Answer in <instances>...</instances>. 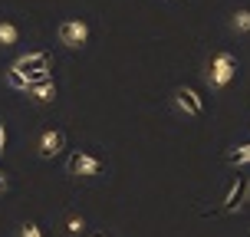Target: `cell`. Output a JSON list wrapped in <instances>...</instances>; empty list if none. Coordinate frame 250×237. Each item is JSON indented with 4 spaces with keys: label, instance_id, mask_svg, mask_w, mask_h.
<instances>
[{
    "label": "cell",
    "instance_id": "cell-9",
    "mask_svg": "<svg viewBox=\"0 0 250 237\" xmlns=\"http://www.w3.org/2000/svg\"><path fill=\"white\" fill-rule=\"evenodd\" d=\"M230 30L234 33H250V10H237L230 17Z\"/></svg>",
    "mask_w": 250,
    "mask_h": 237
},
{
    "label": "cell",
    "instance_id": "cell-13",
    "mask_svg": "<svg viewBox=\"0 0 250 237\" xmlns=\"http://www.w3.org/2000/svg\"><path fill=\"white\" fill-rule=\"evenodd\" d=\"M3 191H7V175L0 172V194H3Z\"/></svg>",
    "mask_w": 250,
    "mask_h": 237
},
{
    "label": "cell",
    "instance_id": "cell-5",
    "mask_svg": "<svg viewBox=\"0 0 250 237\" xmlns=\"http://www.w3.org/2000/svg\"><path fill=\"white\" fill-rule=\"evenodd\" d=\"M175 106L181 109V112H188V115H201V112H204V102L198 99L194 89H188V86L175 89Z\"/></svg>",
    "mask_w": 250,
    "mask_h": 237
},
{
    "label": "cell",
    "instance_id": "cell-7",
    "mask_svg": "<svg viewBox=\"0 0 250 237\" xmlns=\"http://www.w3.org/2000/svg\"><path fill=\"white\" fill-rule=\"evenodd\" d=\"M247 191H250V181H247V178H240L237 185H234V191L227 194V201H224L221 211H237L240 204H244V194H247Z\"/></svg>",
    "mask_w": 250,
    "mask_h": 237
},
{
    "label": "cell",
    "instance_id": "cell-2",
    "mask_svg": "<svg viewBox=\"0 0 250 237\" xmlns=\"http://www.w3.org/2000/svg\"><path fill=\"white\" fill-rule=\"evenodd\" d=\"M86 40H89V26L83 20H62L60 23V43L62 46L79 50V46H86Z\"/></svg>",
    "mask_w": 250,
    "mask_h": 237
},
{
    "label": "cell",
    "instance_id": "cell-6",
    "mask_svg": "<svg viewBox=\"0 0 250 237\" xmlns=\"http://www.w3.org/2000/svg\"><path fill=\"white\" fill-rule=\"evenodd\" d=\"M23 92L30 96L33 102H53L56 99V83L53 79H40V83H26Z\"/></svg>",
    "mask_w": 250,
    "mask_h": 237
},
{
    "label": "cell",
    "instance_id": "cell-12",
    "mask_svg": "<svg viewBox=\"0 0 250 237\" xmlns=\"http://www.w3.org/2000/svg\"><path fill=\"white\" fill-rule=\"evenodd\" d=\"M3 149H7V125L0 119V155H3Z\"/></svg>",
    "mask_w": 250,
    "mask_h": 237
},
{
    "label": "cell",
    "instance_id": "cell-3",
    "mask_svg": "<svg viewBox=\"0 0 250 237\" xmlns=\"http://www.w3.org/2000/svg\"><path fill=\"white\" fill-rule=\"evenodd\" d=\"M69 175H79V178H92V175H102V162L92 158L86 151H76L69 158Z\"/></svg>",
    "mask_w": 250,
    "mask_h": 237
},
{
    "label": "cell",
    "instance_id": "cell-10",
    "mask_svg": "<svg viewBox=\"0 0 250 237\" xmlns=\"http://www.w3.org/2000/svg\"><path fill=\"white\" fill-rule=\"evenodd\" d=\"M66 231H69V234H83V231H86V221H83V217H69V221H66Z\"/></svg>",
    "mask_w": 250,
    "mask_h": 237
},
{
    "label": "cell",
    "instance_id": "cell-8",
    "mask_svg": "<svg viewBox=\"0 0 250 237\" xmlns=\"http://www.w3.org/2000/svg\"><path fill=\"white\" fill-rule=\"evenodd\" d=\"M20 40V30H17V23H10V20H0V46H13Z\"/></svg>",
    "mask_w": 250,
    "mask_h": 237
},
{
    "label": "cell",
    "instance_id": "cell-1",
    "mask_svg": "<svg viewBox=\"0 0 250 237\" xmlns=\"http://www.w3.org/2000/svg\"><path fill=\"white\" fill-rule=\"evenodd\" d=\"M234 76H237V56H234V53H217V56L211 60L208 86L211 89H224V86H230Z\"/></svg>",
    "mask_w": 250,
    "mask_h": 237
},
{
    "label": "cell",
    "instance_id": "cell-4",
    "mask_svg": "<svg viewBox=\"0 0 250 237\" xmlns=\"http://www.w3.org/2000/svg\"><path fill=\"white\" fill-rule=\"evenodd\" d=\"M62 145H66V138H62V132H56V129H50V132H43L37 142V155L40 158H56L62 151Z\"/></svg>",
    "mask_w": 250,
    "mask_h": 237
},
{
    "label": "cell",
    "instance_id": "cell-11",
    "mask_svg": "<svg viewBox=\"0 0 250 237\" xmlns=\"http://www.w3.org/2000/svg\"><path fill=\"white\" fill-rule=\"evenodd\" d=\"M20 237H43V234H40V227L33 224V221H23V224H20Z\"/></svg>",
    "mask_w": 250,
    "mask_h": 237
}]
</instances>
